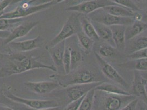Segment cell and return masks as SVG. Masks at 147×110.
I'll return each instance as SVG.
<instances>
[{"instance_id": "1", "label": "cell", "mask_w": 147, "mask_h": 110, "mask_svg": "<svg viewBox=\"0 0 147 110\" xmlns=\"http://www.w3.org/2000/svg\"><path fill=\"white\" fill-rule=\"evenodd\" d=\"M6 67L3 69L6 75L23 73L34 69H47L55 72L57 70L54 65H47L38 61L32 56L20 54L7 55Z\"/></svg>"}, {"instance_id": "2", "label": "cell", "mask_w": 147, "mask_h": 110, "mask_svg": "<svg viewBox=\"0 0 147 110\" xmlns=\"http://www.w3.org/2000/svg\"><path fill=\"white\" fill-rule=\"evenodd\" d=\"M51 78L57 81L61 86L67 88L69 86L104 81L102 74L93 69L83 68L68 74H53Z\"/></svg>"}, {"instance_id": "3", "label": "cell", "mask_w": 147, "mask_h": 110, "mask_svg": "<svg viewBox=\"0 0 147 110\" xmlns=\"http://www.w3.org/2000/svg\"><path fill=\"white\" fill-rule=\"evenodd\" d=\"M99 92L100 96H97L95 92L94 97V100L98 103V110H120L132 100L137 98L133 95H120Z\"/></svg>"}, {"instance_id": "4", "label": "cell", "mask_w": 147, "mask_h": 110, "mask_svg": "<svg viewBox=\"0 0 147 110\" xmlns=\"http://www.w3.org/2000/svg\"><path fill=\"white\" fill-rule=\"evenodd\" d=\"M80 14V13L75 12L71 13L63 25L59 33L49 41L46 47H53L57 43L65 41L68 38L82 31L79 19Z\"/></svg>"}, {"instance_id": "5", "label": "cell", "mask_w": 147, "mask_h": 110, "mask_svg": "<svg viewBox=\"0 0 147 110\" xmlns=\"http://www.w3.org/2000/svg\"><path fill=\"white\" fill-rule=\"evenodd\" d=\"M91 20L108 26L115 25L128 26L132 24L135 20L133 17H120L107 12L103 8L99 9L87 16Z\"/></svg>"}, {"instance_id": "6", "label": "cell", "mask_w": 147, "mask_h": 110, "mask_svg": "<svg viewBox=\"0 0 147 110\" xmlns=\"http://www.w3.org/2000/svg\"><path fill=\"white\" fill-rule=\"evenodd\" d=\"M56 3V1L50 2L39 6H31L28 2H22L16 8L9 12L4 13L1 16L0 19L23 18L24 17L41 12L49 8Z\"/></svg>"}, {"instance_id": "7", "label": "cell", "mask_w": 147, "mask_h": 110, "mask_svg": "<svg viewBox=\"0 0 147 110\" xmlns=\"http://www.w3.org/2000/svg\"><path fill=\"white\" fill-rule=\"evenodd\" d=\"M5 95H6L7 98H9L14 102L25 105V106H27L28 107H30L31 109H32L34 110H41L61 106L59 103L53 100H42L35 99H27L18 97L14 95L12 92H5Z\"/></svg>"}, {"instance_id": "8", "label": "cell", "mask_w": 147, "mask_h": 110, "mask_svg": "<svg viewBox=\"0 0 147 110\" xmlns=\"http://www.w3.org/2000/svg\"><path fill=\"white\" fill-rule=\"evenodd\" d=\"M94 55L104 76L117 84L121 86L125 90L129 88V86L127 82L123 78L115 68L109 63L105 61L97 52H94Z\"/></svg>"}, {"instance_id": "9", "label": "cell", "mask_w": 147, "mask_h": 110, "mask_svg": "<svg viewBox=\"0 0 147 110\" xmlns=\"http://www.w3.org/2000/svg\"><path fill=\"white\" fill-rule=\"evenodd\" d=\"M118 5L111 0H92L84 2L79 5L65 8L66 11L80 13L88 15L99 9L109 6Z\"/></svg>"}, {"instance_id": "10", "label": "cell", "mask_w": 147, "mask_h": 110, "mask_svg": "<svg viewBox=\"0 0 147 110\" xmlns=\"http://www.w3.org/2000/svg\"><path fill=\"white\" fill-rule=\"evenodd\" d=\"M103 82L104 81L76 84L65 88V93L67 98L69 99V103H72L83 97L88 92L94 88H96Z\"/></svg>"}, {"instance_id": "11", "label": "cell", "mask_w": 147, "mask_h": 110, "mask_svg": "<svg viewBox=\"0 0 147 110\" xmlns=\"http://www.w3.org/2000/svg\"><path fill=\"white\" fill-rule=\"evenodd\" d=\"M147 83V80L143 78L141 72L135 70L132 86V95L147 104V94L146 89Z\"/></svg>"}, {"instance_id": "12", "label": "cell", "mask_w": 147, "mask_h": 110, "mask_svg": "<svg viewBox=\"0 0 147 110\" xmlns=\"http://www.w3.org/2000/svg\"><path fill=\"white\" fill-rule=\"evenodd\" d=\"M43 43V39L40 36H38L34 39L22 41H12L9 43L8 45L9 47L13 50L17 52H24L41 48Z\"/></svg>"}, {"instance_id": "13", "label": "cell", "mask_w": 147, "mask_h": 110, "mask_svg": "<svg viewBox=\"0 0 147 110\" xmlns=\"http://www.w3.org/2000/svg\"><path fill=\"white\" fill-rule=\"evenodd\" d=\"M24 85L31 92L38 94H47L61 86L57 81L26 82Z\"/></svg>"}, {"instance_id": "14", "label": "cell", "mask_w": 147, "mask_h": 110, "mask_svg": "<svg viewBox=\"0 0 147 110\" xmlns=\"http://www.w3.org/2000/svg\"><path fill=\"white\" fill-rule=\"evenodd\" d=\"M65 48V41H63L58 43L55 45V46L51 48L46 47V49L48 51L53 61L54 62L55 66L57 71L59 70L61 71H63L64 73V71L63 67V60Z\"/></svg>"}, {"instance_id": "15", "label": "cell", "mask_w": 147, "mask_h": 110, "mask_svg": "<svg viewBox=\"0 0 147 110\" xmlns=\"http://www.w3.org/2000/svg\"><path fill=\"white\" fill-rule=\"evenodd\" d=\"M39 24V22H30L19 25L13 29L9 37L4 41V44H8L17 39L26 36L29 33Z\"/></svg>"}, {"instance_id": "16", "label": "cell", "mask_w": 147, "mask_h": 110, "mask_svg": "<svg viewBox=\"0 0 147 110\" xmlns=\"http://www.w3.org/2000/svg\"><path fill=\"white\" fill-rule=\"evenodd\" d=\"M112 31L113 40L116 48L120 51H123L126 48L125 31L126 26L115 25L110 26Z\"/></svg>"}, {"instance_id": "17", "label": "cell", "mask_w": 147, "mask_h": 110, "mask_svg": "<svg viewBox=\"0 0 147 110\" xmlns=\"http://www.w3.org/2000/svg\"><path fill=\"white\" fill-rule=\"evenodd\" d=\"M91 21L97 31L100 39L104 41L107 44L116 48L115 43L113 40L112 31L110 26L92 20Z\"/></svg>"}, {"instance_id": "18", "label": "cell", "mask_w": 147, "mask_h": 110, "mask_svg": "<svg viewBox=\"0 0 147 110\" xmlns=\"http://www.w3.org/2000/svg\"><path fill=\"white\" fill-rule=\"evenodd\" d=\"M79 19L82 31L94 42L99 41L100 39L98 37L97 33L87 15L81 13Z\"/></svg>"}, {"instance_id": "19", "label": "cell", "mask_w": 147, "mask_h": 110, "mask_svg": "<svg viewBox=\"0 0 147 110\" xmlns=\"http://www.w3.org/2000/svg\"><path fill=\"white\" fill-rule=\"evenodd\" d=\"M147 30V23L135 21L132 24L126 26L125 31L126 40H131Z\"/></svg>"}, {"instance_id": "20", "label": "cell", "mask_w": 147, "mask_h": 110, "mask_svg": "<svg viewBox=\"0 0 147 110\" xmlns=\"http://www.w3.org/2000/svg\"><path fill=\"white\" fill-rule=\"evenodd\" d=\"M107 12L120 17H134L137 12L119 5L109 6L103 8Z\"/></svg>"}, {"instance_id": "21", "label": "cell", "mask_w": 147, "mask_h": 110, "mask_svg": "<svg viewBox=\"0 0 147 110\" xmlns=\"http://www.w3.org/2000/svg\"><path fill=\"white\" fill-rule=\"evenodd\" d=\"M96 90H98L100 92H105L107 93L120 95H132L131 93L127 92L125 89L119 87V86L108 83L107 82H103L100 85L97 86L95 88Z\"/></svg>"}, {"instance_id": "22", "label": "cell", "mask_w": 147, "mask_h": 110, "mask_svg": "<svg viewBox=\"0 0 147 110\" xmlns=\"http://www.w3.org/2000/svg\"><path fill=\"white\" fill-rule=\"evenodd\" d=\"M118 66L126 69L147 72V58L130 60L127 62L120 64Z\"/></svg>"}, {"instance_id": "23", "label": "cell", "mask_w": 147, "mask_h": 110, "mask_svg": "<svg viewBox=\"0 0 147 110\" xmlns=\"http://www.w3.org/2000/svg\"><path fill=\"white\" fill-rule=\"evenodd\" d=\"M78 41L81 47L86 54H89L92 51L94 41L82 31H80L76 34Z\"/></svg>"}, {"instance_id": "24", "label": "cell", "mask_w": 147, "mask_h": 110, "mask_svg": "<svg viewBox=\"0 0 147 110\" xmlns=\"http://www.w3.org/2000/svg\"><path fill=\"white\" fill-rule=\"evenodd\" d=\"M95 88L88 92L80 103L78 110H92L94 102Z\"/></svg>"}, {"instance_id": "25", "label": "cell", "mask_w": 147, "mask_h": 110, "mask_svg": "<svg viewBox=\"0 0 147 110\" xmlns=\"http://www.w3.org/2000/svg\"><path fill=\"white\" fill-rule=\"evenodd\" d=\"M70 51L71 58V72L75 71L79 67L80 63L83 61V56L79 51L69 48Z\"/></svg>"}, {"instance_id": "26", "label": "cell", "mask_w": 147, "mask_h": 110, "mask_svg": "<svg viewBox=\"0 0 147 110\" xmlns=\"http://www.w3.org/2000/svg\"><path fill=\"white\" fill-rule=\"evenodd\" d=\"M135 40L132 39L134 41L132 43L131 46L129 47V54L147 48V37H135Z\"/></svg>"}, {"instance_id": "27", "label": "cell", "mask_w": 147, "mask_h": 110, "mask_svg": "<svg viewBox=\"0 0 147 110\" xmlns=\"http://www.w3.org/2000/svg\"><path fill=\"white\" fill-rule=\"evenodd\" d=\"M115 48L108 44L103 45L99 47L98 54L102 57L111 58L116 55Z\"/></svg>"}, {"instance_id": "28", "label": "cell", "mask_w": 147, "mask_h": 110, "mask_svg": "<svg viewBox=\"0 0 147 110\" xmlns=\"http://www.w3.org/2000/svg\"><path fill=\"white\" fill-rule=\"evenodd\" d=\"M23 21V18L0 19V31H7L8 29Z\"/></svg>"}, {"instance_id": "29", "label": "cell", "mask_w": 147, "mask_h": 110, "mask_svg": "<svg viewBox=\"0 0 147 110\" xmlns=\"http://www.w3.org/2000/svg\"><path fill=\"white\" fill-rule=\"evenodd\" d=\"M63 67L65 74H68L71 72V58L70 51L69 48H65L63 57Z\"/></svg>"}, {"instance_id": "30", "label": "cell", "mask_w": 147, "mask_h": 110, "mask_svg": "<svg viewBox=\"0 0 147 110\" xmlns=\"http://www.w3.org/2000/svg\"><path fill=\"white\" fill-rule=\"evenodd\" d=\"M117 5L124 7L126 8H128L135 12H138L140 9L136 6L132 0H111Z\"/></svg>"}, {"instance_id": "31", "label": "cell", "mask_w": 147, "mask_h": 110, "mask_svg": "<svg viewBox=\"0 0 147 110\" xmlns=\"http://www.w3.org/2000/svg\"><path fill=\"white\" fill-rule=\"evenodd\" d=\"M127 58L130 60L140 58H147V48L129 54L127 56Z\"/></svg>"}, {"instance_id": "32", "label": "cell", "mask_w": 147, "mask_h": 110, "mask_svg": "<svg viewBox=\"0 0 147 110\" xmlns=\"http://www.w3.org/2000/svg\"><path fill=\"white\" fill-rule=\"evenodd\" d=\"M19 103L14 102L9 98H7L6 95H5V93H3L1 90H0V104L2 105L9 106L11 107L14 109V107H16L15 105Z\"/></svg>"}, {"instance_id": "33", "label": "cell", "mask_w": 147, "mask_h": 110, "mask_svg": "<svg viewBox=\"0 0 147 110\" xmlns=\"http://www.w3.org/2000/svg\"><path fill=\"white\" fill-rule=\"evenodd\" d=\"M92 1V0H66L65 1V5L67 7L66 8L76 6L82 4L84 2L87 1Z\"/></svg>"}, {"instance_id": "34", "label": "cell", "mask_w": 147, "mask_h": 110, "mask_svg": "<svg viewBox=\"0 0 147 110\" xmlns=\"http://www.w3.org/2000/svg\"><path fill=\"white\" fill-rule=\"evenodd\" d=\"M84 96H85V95L83 97L79 98V100L68 104L67 107L65 109V110H78L80 103H81Z\"/></svg>"}, {"instance_id": "35", "label": "cell", "mask_w": 147, "mask_h": 110, "mask_svg": "<svg viewBox=\"0 0 147 110\" xmlns=\"http://www.w3.org/2000/svg\"><path fill=\"white\" fill-rule=\"evenodd\" d=\"M56 0H31L28 2V4L31 6H39L44 4L49 3L50 2H55Z\"/></svg>"}, {"instance_id": "36", "label": "cell", "mask_w": 147, "mask_h": 110, "mask_svg": "<svg viewBox=\"0 0 147 110\" xmlns=\"http://www.w3.org/2000/svg\"><path fill=\"white\" fill-rule=\"evenodd\" d=\"M13 0H2L0 2V16L3 13V11L12 2Z\"/></svg>"}, {"instance_id": "37", "label": "cell", "mask_w": 147, "mask_h": 110, "mask_svg": "<svg viewBox=\"0 0 147 110\" xmlns=\"http://www.w3.org/2000/svg\"><path fill=\"white\" fill-rule=\"evenodd\" d=\"M138 100V98H136L120 110H136Z\"/></svg>"}, {"instance_id": "38", "label": "cell", "mask_w": 147, "mask_h": 110, "mask_svg": "<svg viewBox=\"0 0 147 110\" xmlns=\"http://www.w3.org/2000/svg\"><path fill=\"white\" fill-rule=\"evenodd\" d=\"M136 110H147V104L138 99Z\"/></svg>"}, {"instance_id": "39", "label": "cell", "mask_w": 147, "mask_h": 110, "mask_svg": "<svg viewBox=\"0 0 147 110\" xmlns=\"http://www.w3.org/2000/svg\"><path fill=\"white\" fill-rule=\"evenodd\" d=\"M135 21L136 22H142L143 19V14L139 12H137L135 13L134 17H133Z\"/></svg>"}, {"instance_id": "40", "label": "cell", "mask_w": 147, "mask_h": 110, "mask_svg": "<svg viewBox=\"0 0 147 110\" xmlns=\"http://www.w3.org/2000/svg\"><path fill=\"white\" fill-rule=\"evenodd\" d=\"M11 34V31H0V38L6 39Z\"/></svg>"}, {"instance_id": "41", "label": "cell", "mask_w": 147, "mask_h": 110, "mask_svg": "<svg viewBox=\"0 0 147 110\" xmlns=\"http://www.w3.org/2000/svg\"><path fill=\"white\" fill-rule=\"evenodd\" d=\"M0 110H19L14 109L12 107H11L9 106H7L5 105H0Z\"/></svg>"}, {"instance_id": "42", "label": "cell", "mask_w": 147, "mask_h": 110, "mask_svg": "<svg viewBox=\"0 0 147 110\" xmlns=\"http://www.w3.org/2000/svg\"><path fill=\"white\" fill-rule=\"evenodd\" d=\"M31 0H13L12 2L11 5H14L16 4H18L19 3H22V2H28L29 1H30Z\"/></svg>"}, {"instance_id": "43", "label": "cell", "mask_w": 147, "mask_h": 110, "mask_svg": "<svg viewBox=\"0 0 147 110\" xmlns=\"http://www.w3.org/2000/svg\"><path fill=\"white\" fill-rule=\"evenodd\" d=\"M38 110H62L61 107H52V108H49V109H41Z\"/></svg>"}, {"instance_id": "44", "label": "cell", "mask_w": 147, "mask_h": 110, "mask_svg": "<svg viewBox=\"0 0 147 110\" xmlns=\"http://www.w3.org/2000/svg\"><path fill=\"white\" fill-rule=\"evenodd\" d=\"M142 22L147 23V11L143 15V19H142Z\"/></svg>"}, {"instance_id": "45", "label": "cell", "mask_w": 147, "mask_h": 110, "mask_svg": "<svg viewBox=\"0 0 147 110\" xmlns=\"http://www.w3.org/2000/svg\"><path fill=\"white\" fill-rule=\"evenodd\" d=\"M66 0H56V3H61L63 2H64Z\"/></svg>"}, {"instance_id": "46", "label": "cell", "mask_w": 147, "mask_h": 110, "mask_svg": "<svg viewBox=\"0 0 147 110\" xmlns=\"http://www.w3.org/2000/svg\"><path fill=\"white\" fill-rule=\"evenodd\" d=\"M146 92H147V84H146Z\"/></svg>"}, {"instance_id": "47", "label": "cell", "mask_w": 147, "mask_h": 110, "mask_svg": "<svg viewBox=\"0 0 147 110\" xmlns=\"http://www.w3.org/2000/svg\"><path fill=\"white\" fill-rule=\"evenodd\" d=\"M134 1H143V0H134Z\"/></svg>"}, {"instance_id": "48", "label": "cell", "mask_w": 147, "mask_h": 110, "mask_svg": "<svg viewBox=\"0 0 147 110\" xmlns=\"http://www.w3.org/2000/svg\"><path fill=\"white\" fill-rule=\"evenodd\" d=\"M1 1H2V0H0V2H1Z\"/></svg>"}, {"instance_id": "49", "label": "cell", "mask_w": 147, "mask_h": 110, "mask_svg": "<svg viewBox=\"0 0 147 110\" xmlns=\"http://www.w3.org/2000/svg\"></svg>"}]
</instances>
